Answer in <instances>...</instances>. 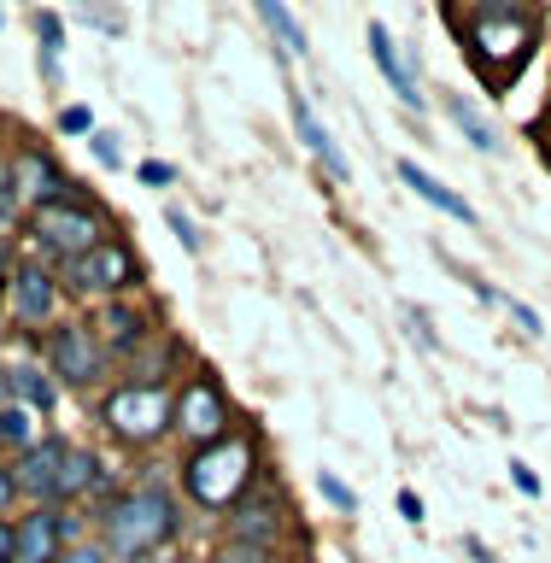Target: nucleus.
Wrapping results in <instances>:
<instances>
[{
	"instance_id": "24",
	"label": "nucleus",
	"mask_w": 551,
	"mask_h": 563,
	"mask_svg": "<svg viewBox=\"0 0 551 563\" xmlns=\"http://www.w3.org/2000/svg\"><path fill=\"white\" fill-rule=\"evenodd\" d=\"M165 229H170L176 241H183V253H200V246H206L200 223H194V211H188L183 200H165Z\"/></svg>"
},
{
	"instance_id": "6",
	"label": "nucleus",
	"mask_w": 551,
	"mask_h": 563,
	"mask_svg": "<svg viewBox=\"0 0 551 563\" xmlns=\"http://www.w3.org/2000/svg\"><path fill=\"white\" fill-rule=\"evenodd\" d=\"M241 411L229 399V387L218 382V369L194 364L183 382H176V405H170V440H183V452H200L211 440L235 434Z\"/></svg>"
},
{
	"instance_id": "33",
	"label": "nucleus",
	"mask_w": 551,
	"mask_h": 563,
	"mask_svg": "<svg viewBox=\"0 0 551 563\" xmlns=\"http://www.w3.org/2000/svg\"><path fill=\"white\" fill-rule=\"evenodd\" d=\"M77 24H88V30H106V35H123V12H100V7H82V12H77Z\"/></svg>"
},
{
	"instance_id": "38",
	"label": "nucleus",
	"mask_w": 551,
	"mask_h": 563,
	"mask_svg": "<svg viewBox=\"0 0 551 563\" xmlns=\"http://www.w3.org/2000/svg\"><path fill=\"white\" fill-rule=\"evenodd\" d=\"M59 563H106V552H100L95 540H77V545H70V552H65Z\"/></svg>"
},
{
	"instance_id": "35",
	"label": "nucleus",
	"mask_w": 551,
	"mask_h": 563,
	"mask_svg": "<svg viewBox=\"0 0 551 563\" xmlns=\"http://www.w3.org/2000/svg\"><path fill=\"white\" fill-rule=\"evenodd\" d=\"M18 264H24V253H18V241H12V235H0V294H7V282H12Z\"/></svg>"
},
{
	"instance_id": "20",
	"label": "nucleus",
	"mask_w": 551,
	"mask_h": 563,
	"mask_svg": "<svg viewBox=\"0 0 551 563\" xmlns=\"http://www.w3.org/2000/svg\"><path fill=\"white\" fill-rule=\"evenodd\" d=\"M30 30H35V70H42V82L65 88V18L53 7H35Z\"/></svg>"
},
{
	"instance_id": "37",
	"label": "nucleus",
	"mask_w": 551,
	"mask_h": 563,
	"mask_svg": "<svg viewBox=\"0 0 551 563\" xmlns=\"http://www.w3.org/2000/svg\"><path fill=\"white\" fill-rule=\"evenodd\" d=\"M510 482H517V487L528 493V499H540V475H535V470H528V464H522V457H510Z\"/></svg>"
},
{
	"instance_id": "34",
	"label": "nucleus",
	"mask_w": 551,
	"mask_h": 563,
	"mask_svg": "<svg viewBox=\"0 0 551 563\" xmlns=\"http://www.w3.org/2000/svg\"><path fill=\"white\" fill-rule=\"evenodd\" d=\"M18 505H24V499H18V482H12V464H7V457H0V517H12V510Z\"/></svg>"
},
{
	"instance_id": "7",
	"label": "nucleus",
	"mask_w": 551,
	"mask_h": 563,
	"mask_svg": "<svg viewBox=\"0 0 551 563\" xmlns=\"http://www.w3.org/2000/svg\"><path fill=\"white\" fill-rule=\"evenodd\" d=\"M170 405L176 387H141V382H112L100 394V422L118 446L130 452H153L170 440Z\"/></svg>"
},
{
	"instance_id": "16",
	"label": "nucleus",
	"mask_w": 551,
	"mask_h": 563,
	"mask_svg": "<svg viewBox=\"0 0 551 563\" xmlns=\"http://www.w3.org/2000/svg\"><path fill=\"white\" fill-rule=\"evenodd\" d=\"M288 118H294V135H299V147H306L317 165L329 170V183H352V158L341 153V141L329 135V123L317 118V106L306 88H288Z\"/></svg>"
},
{
	"instance_id": "40",
	"label": "nucleus",
	"mask_w": 551,
	"mask_h": 563,
	"mask_svg": "<svg viewBox=\"0 0 551 563\" xmlns=\"http://www.w3.org/2000/svg\"><path fill=\"white\" fill-rule=\"evenodd\" d=\"M399 59H405V70L422 82V53H417V42H399Z\"/></svg>"
},
{
	"instance_id": "21",
	"label": "nucleus",
	"mask_w": 551,
	"mask_h": 563,
	"mask_svg": "<svg viewBox=\"0 0 551 563\" xmlns=\"http://www.w3.org/2000/svg\"><path fill=\"white\" fill-rule=\"evenodd\" d=\"M253 12H258V24L271 30V42H276V65L288 70L294 59H306L311 53V42H306V24L282 7V0H253Z\"/></svg>"
},
{
	"instance_id": "30",
	"label": "nucleus",
	"mask_w": 551,
	"mask_h": 563,
	"mask_svg": "<svg viewBox=\"0 0 551 563\" xmlns=\"http://www.w3.org/2000/svg\"><path fill=\"white\" fill-rule=\"evenodd\" d=\"M499 306L510 311V323H517V329L528 334V341H540V334H546V323H540V311H535V306H528V299H517V294H505V299H499Z\"/></svg>"
},
{
	"instance_id": "31",
	"label": "nucleus",
	"mask_w": 551,
	"mask_h": 563,
	"mask_svg": "<svg viewBox=\"0 0 551 563\" xmlns=\"http://www.w3.org/2000/svg\"><path fill=\"white\" fill-rule=\"evenodd\" d=\"M176 176H183V170H176L170 158H141V165H135V183H147V188H170Z\"/></svg>"
},
{
	"instance_id": "11",
	"label": "nucleus",
	"mask_w": 551,
	"mask_h": 563,
	"mask_svg": "<svg viewBox=\"0 0 551 563\" xmlns=\"http://www.w3.org/2000/svg\"><path fill=\"white\" fill-rule=\"evenodd\" d=\"M88 323H95L106 358H112V364H130L135 352L158 334V311L141 306V299L130 294V299H106V306H95V311H88Z\"/></svg>"
},
{
	"instance_id": "18",
	"label": "nucleus",
	"mask_w": 551,
	"mask_h": 563,
	"mask_svg": "<svg viewBox=\"0 0 551 563\" xmlns=\"http://www.w3.org/2000/svg\"><path fill=\"white\" fill-rule=\"evenodd\" d=\"M364 42H370V59H376V70L387 77V88L399 95V106H411V112H422V106H429V95H422V82L411 77V70H405L394 30H387L382 18H370V24H364Z\"/></svg>"
},
{
	"instance_id": "28",
	"label": "nucleus",
	"mask_w": 551,
	"mask_h": 563,
	"mask_svg": "<svg viewBox=\"0 0 551 563\" xmlns=\"http://www.w3.org/2000/svg\"><path fill=\"white\" fill-rule=\"evenodd\" d=\"M53 123H59V135H82V141L100 130V123H95V106H82V100H65Z\"/></svg>"
},
{
	"instance_id": "36",
	"label": "nucleus",
	"mask_w": 551,
	"mask_h": 563,
	"mask_svg": "<svg viewBox=\"0 0 551 563\" xmlns=\"http://www.w3.org/2000/svg\"><path fill=\"white\" fill-rule=\"evenodd\" d=\"M394 505H399V517L411 522V528H422V517H429V510H422V499H417V487H399Z\"/></svg>"
},
{
	"instance_id": "32",
	"label": "nucleus",
	"mask_w": 551,
	"mask_h": 563,
	"mask_svg": "<svg viewBox=\"0 0 551 563\" xmlns=\"http://www.w3.org/2000/svg\"><path fill=\"white\" fill-rule=\"evenodd\" d=\"M405 329H411V334H417V341H422V352H440V334H434V317H429V311H422V306H405Z\"/></svg>"
},
{
	"instance_id": "15",
	"label": "nucleus",
	"mask_w": 551,
	"mask_h": 563,
	"mask_svg": "<svg viewBox=\"0 0 551 563\" xmlns=\"http://www.w3.org/2000/svg\"><path fill=\"white\" fill-rule=\"evenodd\" d=\"M65 434H42L30 452L12 457V482H18V499L24 505H59V464H65Z\"/></svg>"
},
{
	"instance_id": "1",
	"label": "nucleus",
	"mask_w": 551,
	"mask_h": 563,
	"mask_svg": "<svg viewBox=\"0 0 551 563\" xmlns=\"http://www.w3.org/2000/svg\"><path fill=\"white\" fill-rule=\"evenodd\" d=\"M447 24L458 30V42L470 47V65L493 95H505L510 82L528 70L546 30V12L522 7V0H475V7H447Z\"/></svg>"
},
{
	"instance_id": "14",
	"label": "nucleus",
	"mask_w": 551,
	"mask_h": 563,
	"mask_svg": "<svg viewBox=\"0 0 551 563\" xmlns=\"http://www.w3.org/2000/svg\"><path fill=\"white\" fill-rule=\"evenodd\" d=\"M0 405H24V411H35V417L59 411V382L47 376V364L35 358V346L0 358Z\"/></svg>"
},
{
	"instance_id": "4",
	"label": "nucleus",
	"mask_w": 551,
	"mask_h": 563,
	"mask_svg": "<svg viewBox=\"0 0 551 563\" xmlns=\"http://www.w3.org/2000/svg\"><path fill=\"white\" fill-rule=\"evenodd\" d=\"M24 235H30V258L65 271L70 258H82V253H95L100 241H112L118 218L95 200V194H70V200L24 211Z\"/></svg>"
},
{
	"instance_id": "3",
	"label": "nucleus",
	"mask_w": 551,
	"mask_h": 563,
	"mask_svg": "<svg viewBox=\"0 0 551 563\" xmlns=\"http://www.w3.org/2000/svg\"><path fill=\"white\" fill-rule=\"evenodd\" d=\"M258 482H264V434L253 422H241L235 434L211 440L200 452H183V464H176V493H183V505L206 510V517H223V510L241 505Z\"/></svg>"
},
{
	"instance_id": "8",
	"label": "nucleus",
	"mask_w": 551,
	"mask_h": 563,
	"mask_svg": "<svg viewBox=\"0 0 551 563\" xmlns=\"http://www.w3.org/2000/svg\"><path fill=\"white\" fill-rule=\"evenodd\" d=\"M59 288H65V299H82L88 311L106 306V299H130V294H141V258L123 235H112L95 253L70 258L59 271Z\"/></svg>"
},
{
	"instance_id": "25",
	"label": "nucleus",
	"mask_w": 551,
	"mask_h": 563,
	"mask_svg": "<svg viewBox=\"0 0 551 563\" xmlns=\"http://www.w3.org/2000/svg\"><path fill=\"white\" fill-rule=\"evenodd\" d=\"M18 218H24V194H18V176L7 165V153H0V235H12Z\"/></svg>"
},
{
	"instance_id": "10",
	"label": "nucleus",
	"mask_w": 551,
	"mask_h": 563,
	"mask_svg": "<svg viewBox=\"0 0 551 563\" xmlns=\"http://www.w3.org/2000/svg\"><path fill=\"white\" fill-rule=\"evenodd\" d=\"M294 534V510L282 499V487L264 475V482L246 493L241 505L223 510V534L218 540H241V545H264V552H282V540Z\"/></svg>"
},
{
	"instance_id": "26",
	"label": "nucleus",
	"mask_w": 551,
	"mask_h": 563,
	"mask_svg": "<svg viewBox=\"0 0 551 563\" xmlns=\"http://www.w3.org/2000/svg\"><path fill=\"white\" fill-rule=\"evenodd\" d=\"M317 493H323L329 510H341V517H359V493H352V482H341L334 470H317Z\"/></svg>"
},
{
	"instance_id": "42",
	"label": "nucleus",
	"mask_w": 551,
	"mask_h": 563,
	"mask_svg": "<svg viewBox=\"0 0 551 563\" xmlns=\"http://www.w3.org/2000/svg\"><path fill=\"white\" fill-rule=\"evenodd\" d=\"M0 24H7V12H0Z\"/></svg>"
},
{
	"instance_id": "27",
	"label": "nucleus",
	"mask_w": 551,
	"mask_h": 563,
	"mask_svg": "<svg viewBox=\"0 0 551 563\" xmlns=\"http://www.w3.org/2000/svg\"><path fill=\"white\" fill-rule=\"evenodd\" d=\"M200 563H282V552H264V545H241V540H218Z\"/></svg>"
},
{
	"instance_id": "41",
	"label": "nucleus",
	"mask_w": 551,
	"mask_h": 563,
	"mask_svg": "<svg viewBox=\"0 0 551 563\" xmlns=\"http://www.w3.org/2000/svg\"><path fill=\"white\" fill-rule=\"evenodd\" d=\"M7 334H12V329H7V317H0V346H7Z\"/></svg>"
},
{
	"instance_id": "17",
	"label": "nucleus",
	"mask_w": 551,
	"mask_h": 563,
	"mask_svg": "<svg viewBox=\"0 0 551 563\" xmlns=\"http://www.w3.org/2000/svg\"><path fill=\"white\" fill-rule=\"evenodd\" d=\"M183 358H188V341H183V334H170V329H158V334L135 352L130 364H118V382L176 387V382H183Z\"/></svg>"
},
{
	"instance_id": "13",
	"label": "nucleus",
	"mask_w": 551,
	"mask_h": 563,
	"mask_svg": "<svg viewBox=\"0 0 551 563\" xmlns=\"http://www.w3.org/2000/svg\"><path fill=\"white\" fill-rule=\"evenodd\" d=\"M7 165H12V176H18L24 211H35V206H53V200H70V194H82V188L65 176L59 158H53V153L42 147V141H12Z\"/></svg>"
},
{
	"instance_id": "19",
	"label": "nucleus",
	"mask_w": 551,
	"mask_h": 563,
	"mask_svg": "<svg viewBox=\"0 0 551 563\" xmlns=\"http://www.w3.org/2000/svg\"><path fill=\"white\" fill-rule=\"evenodd\" d=\"M394 170H399V183L411 188L422 206H434V211H440V218H452V223H464V229H475V223H482V218H475V206L464 200V194H458V188H447L434 170H422L417 158H399Z\"/></svg>"
},
{
	"instance_id": "39",
	"label": "nucleus",
	"mask_w": 551,
	"mask_h": 563,
	"mask_svg": "<svg viewBox=\"0 0 551 563\" xmlns=\"http://www.w3.org/2000/svg\"><path fill=\"white\" fill-rule=\"evenodd\" d=\"M0 563H18V528H12V517H0Z\"/></svg>"
},
{
	"instance_id": "2",
	"label": "nucleus",
	"mask_w": 551,
	"mask_h": 563,
	"mask_svg": "<svg viewBox=\"0 0 551 563\" xmlns=\"http://www.w3.org/2000/svg\"><path fill=\"white\" fill-rule=\"evenodd\" d=\"M183 493L176 482H130L106 510H95V545L106 563H147L183 540Z\"/></svg>"
},
{
	"instance_id": "5",
	"label": "nucleus",
	"mask_w": 551,
	"mask_h": 563,
	"mask_svg": "<svg viewBox=\"0 0 551 563\" xmlns=\"http://www.w3.org/2000/svg\"><path fill=\"white\" fill-rule=\"evenodd\" d=\"M35 358L47 364V376L59 387H77V394H106L118 376V364L106 358L95 323H88V311H65L59 323H53L42 341H30Z\"/></svg>"
},
{
	"instance_id": "29",
	"label": "nucleus",
	"mask_w": 551,
	"mask_h": 563,
	"mask_svg": "<svg viewBox=\"0 0 551 563\" xmlns=\"http://www.w3.org/2000/svg\"><path fill=\"white\" fill-rule=\"evenodd\" d=\"M123 135H112V130H95L88 135V153H95V165L100 170H123V147H118Z\"/></svg>"
},
{
	"instance_id": "23",
	"label": "nucleus",
	"mask_w": 551,
	"mask_h": 563,
	"mask_svg": "<svg viewBox=\"0 0 551 563\" xmlns=\"http://www.w3.org/2000/svg\"><path fill=\"white\" fill-rule=\"evenodd\" d=\"M42 434L47 429L35 422V411H24V405H0V457H7V464H12L18 452H30Z\"/></svg>"
},
{
	"instance_id": "22",
	"label": "nucleus",
	"mask_w": 551,
	"mask_h": 563,
	"mask_svg": "<svg viewBox=\"0 0 551 563\" xmlns=\"http://www.w3.org/2000/svg\"><path fill=\"white\" fill-rule=\"evenodd\" d=\"M447 118L458 123V135H464L475 153H487V158H499V153H505L499 123H493L482 106H475V95H447Z\"/></svg>"
},
{
	"instance_id": "9",
	"label": "nucleus",
	"mask_w": 551,
	"mask_h": 563,
	"mask_svg": "<svg viewBox=\"0 0 551 563\" xmlns=\"http://www.w3.org/2000/svg\"><path fill=\"white\" fill-rule=\"evenodd\" d=\"M12 334H24V341H42V334L65 317V288H59V271L42 258H24L7 282V306H0Z\"/></svg>"
},
{
	"instance_id": "12",
	"label": "nucleus",
	"mask_w": 551,
	"mask_h": 563,
	"mask_svg": "<svg viewBox=\"0 0 551 563\" xmlns=\"http://www.w3.org/2000/svg\"><path fill=\"white\" fill-rule=\"evenodd\" d=\"M77 510L59 505H30L24 517H12L18 528V563H59L70 545H77Z\"/></svg>"
}]
</instances>
